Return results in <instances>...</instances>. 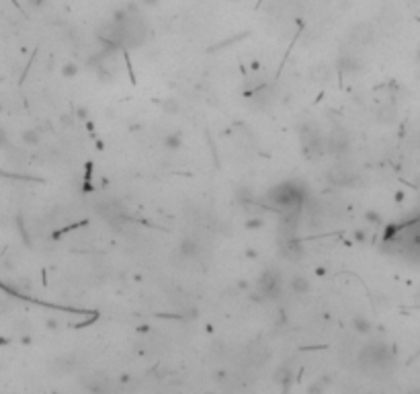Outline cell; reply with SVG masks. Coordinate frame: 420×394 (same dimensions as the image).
<instances>
[{"label":"cell","mask_w":420,"mask_h":394,"mask_svg":"<svg viewBox=\"0 0 420 394\" xmlns=\"http://www.w3.org/2000/svg\"><path fill=\"white\" fill-rule=\"evenodd\" d=\"M238 288H240V290H248V284H246V282H238Z\"/></svg>","instance_id":"cell-26"},{"label":"cell","mask_w":420,"mask_h":394,"mask_svg":"<svg viewBox=\"0 0 420 394\" xmlns=\"http://www.w3.org/2000/svg\"><path fill=\"white\" fill-rule=\"evenodd\" d=\"M0 109H3V107H0Z\"/></svg>","instance_id":"cell-29"},{"label":"cell","mask_w":420,"mask_h":394,"mask_svg":"<svg viewBox=\"0 0 420 394\" xmlns=\"http://www.w3.org/2000/svg\"><path fill=\"white\" fill-rule=\"evenodd\" d=\"M353 239H355L359 245H363V243H367V241H369V234H367V230H365V228H357V230L353 232Z\"/></svg>","instance_id":"cell-19"},{"label":"cell","mask_w":420,"mask_h":394,"mask_svg":"<svg viewBox=\"0 0 420 394\" xmlns=\"http://www.w3.org/2000/svg\"><path fill=\"white\" fill-rule=\"evenodd\" d=\"M355 37L361 39V42H365V44H369L371 39H373V29H371V25L361 23V25L355 29Z\"/></svg>","instance_id":"cell-13"},{"label":"cell","mask_w":420,"mask_h":394,"mask_svg":"<svg viewBox=\"0 0 420 394\" xmlns=\"http://www.w3.org/2000/svg\"><path fill=\"white\" fill-rule=\"evenodd\" d=\"M316 273H318V275H326V269H324V267H318Z\"/></svg>","instance_id":"cell-27"},{"label":"cell","mask_w":420,"mask_h":394,"mask_svg":"<svg viewBox=\"0 0 420 394\" xmlns=\"http://www.w3.org/2000/svg\"><path fill=\"white\" fill-rule=\"evenodd\" d=\"M353 329L357 333H361V335H367V333H371L373 325H371V321L367 317H363V314H357V317L353 319Z\"/></svg>","instance_id":"cell-10"},{"label":"cell","mask_w":420,"mask_h":394,"mask_svg":"<svg viewBox=\"0 0 420 394\" xmlns=\"http://www.w3.org/2000/svg\"><path fill=\"white\" fill-rule=\"evenodd\" d=\"M139 5L142 7H158L160 0H139Z\"/></svg>","instance_id":"cell-23"},{"label":"cell","mask_w":420,"mask_h":394,"mask_svg":"<svg viewBox=\"0 0 420 394\" xmlns=\"http://www.w3.org/2000/svg\"><path fill=\"white\" fill-rule=\"evenodd\" d=\"M60 74H62L64 78H68V81H72V78H76V76L80 74V66H78V62H66V64L62 66Z\"/></svg>","instance_id":"cell-12"},{"label":"cell","mask_w":420,"mask_h":394,"mask_svg":"<svg viewBox=\"0 0 420 394\" xmlns=\"http://www.w3.org/2000/svg\"><path fill=\"white\" fill-rule=\"evenodd\" d=\"M289 290H291L293 296H305L312 290V286H310V280L305 278V275H293V278L289 280Z\"/></svg>","instance_id":"cell-4"},{"label":"cell","mask_w":420,"mask_h":394,"mask_svg":"<svg viewBox=\"0 0 420 394\" xmlns=\"http://www.w3.org/2000/svg\"><path fill=\"white\" fill-rule=\"evenodd\" d=\"M11 148V144H9V134H7V130L0 126V150H9Z\"/></svg>","instance_id":"cell-20"},{"label":"cell","mask_w":420,"mask_h":394,"mask_svg":"<svg viewBox=\"0 0 420 394\" xmlns=\"http://www.w3.org/2000/svg\"><path fill=\"white\" fill-rule=\"evenodd\" d=\"M379 21L381 23H398V11L394 9V7H388V9H384L381 11V17H379Z\"/></svg>","instance_id":"cell-14"},{"label":"cell","mask_w":420,"mask_h":394,"mask_svg":"<svg viewBox=\"0 0 420 394\" xmlns=\"http://www.w3.org/2000/svg\"><path fill=\"white\" fill-rule=\"evenodd\" d=\"M244 228H246V230H250V232L262 230V228H264V220H262V218H258V216H252V218H248V220L244 222Z\"/></svg>","instance_id":"cell-16"},{"label":"cell","mask_w":420,"mask_h":394,"mask_svg":"<svg viewBox=\"0 0 420 394\" xmlns=\"http://www.w3.org/2000/svg\"><path fill=\"white\" fill-rule=\"evenodd\" d=\"M21 140H23V144H25V146L33 148V146H37V144L41 142V134L37 132V130H33V128H31V130H25V132L21 134Z\"/></svg>","instance_id":"cell-11"},{"label":"cell","mask_w":420,"mask_h":394,"mask_svg":"<svg viewBox=\"0 0 420 394\" xmlns=\"http://www.w3.org/2000/svg\"><path fill=\"white\" fill-rule=\"evenodd\" d=\"M162 146L168 150V152H176L182 148V134L180 132H170L162 138Z\"/></svg>","instance_id":"cell-7"},{"label":"cell","mask_w":420,"mask_h":394,"mask_svg":"<svg viewBox=\"0 0 420 394\" xmlns=\"http://www.w3.org/2000/svg\"><path fill=\"white\" fill-rule=\"evenodd\" d=\"M398 120V109H396V105H384V107H379V111H377V122L379 124H394Z\"/></svg>","instance_id":"cell-6"},{"label":"cell","mask_w":420,"mask_h":394,"mask_svg":"<svg viewBox=\"0 0 420 394\" xmlns=\"http://www.w3.org/2000/svg\"><path fill=\"white\" fill-rule=\"evenodd\" d=\"M76 117H78V120H88V107L80 105L78 109H76Z\"/></svg>","instance_id":"cell-22"},{"label":"cell","mask_w":420,"mask_h":394,"mask_svg":"<svg viewBox=\"0 0 420 394\" xmlns=\"http://www.w3.org/2000/svg\"><path fill=\"white\" fill-rule=\"evenodd\" d=\"M45 327H48V329H52V331H56V329H58V323H56V321H48V323H45Z\"/></svg>","instance_id":"cell-25"},{"label":"cell","mask_w":420,"mask_h":394,"mask_svg":"<svg viewBox=\"0 0 420 394\" xmlns=\"http://www.w3.org/2000/svg\"><path fill=\"white\" fill-rule=\"evenodd\" d=\"M338 68H340V72H345V74H355V72H359L363 68V62L357 56H353V54H342L340 60H338Z\"/></svg>","instance_id":"cell-3"},{"label":"cell","mask_w":420,"mask_h":394,"mask_svg":"<svg viewBox=\"0 0 420 394\" xmlns=\"http://www.w3.org/2000/svg\"><path fill=\"white\" fill-rule=\"evenodd\" d=\"M27 3H29L33 9H39V7H43V5H45V0H27Z\"/></svg>","instance_id":"cell-24"},{"label":"cell","mask_w":420,"mask_h":394,"mask_svg":"<svg viewBox=\"0 0 420 394\" xmlns=\"http://www.w3.org/2000/svg\"><path fill=\"white\" fill-rule=\"evenodd\" d=\"M326 386H324V380H318V382H312L308 386V394H324Z\"/></svg>","instance_id":"cell-18"},{"label":"cell","mask_w":420,"mask_h":394,"mask_svg":"<svg viewBox=\"0 0 420 394\" xmlns=\"http://www.w3.org/2000/svg\"><path fill=\"white\" fill-rule=\"evenodd\" d=\"M410 394H420V390H412V392H410Z\"/></svg>","instance_id":"cell-28"},{"label":"cell","mask_w":420,"mask_h":394,"mask_svg":"<svg viewBox=\"0 0 420 394\" xmlns=\"http://www.w3.org/2000/svg\"><path fill=\"white\" fill-rule=\"evenodd\" d=\"M244 257H246L248 261H256L260 255H258V251H256L254 247H246V249H244Z\"/></svg>","instance_id":"cell-21"},{"label":"cell","mask_w":420,"mask_h":394,"mask_svg":"<svg viewBox=\"0 0 420 394\" xmlns=\"http://www.w3.org/2000/svg\"><path fill=\"white\" fill-rule=\"evenodd\" d=\"M275 382L283 388V392H287V388L291 386V370L289 368H279L277 372H275Z\"/></svg>","instance_id":"cell-9"},{"label":"cell","mask_w":420,"mask_h":394,"mask_svg":"<svg viewBox=\"0 0 420 394\" xmlns=\"http://www.w3.org/2000/svg\"><path fill=\"white\" fill-rule=\"evenodd\" d=\"M197 243L195 241H191V239H184V241H180V245H178V255L180 257H184V259H193L195 255H197Z\"/></svg>","instance_id":"cell-8"},{"label":"cell","mask_w":420,"mask_h":394,"mask_svg":"<svg viewBox=\"0 0 420 394\" xmlns=\"http://www.w3.org/2000/svg\"><path fill=\"white\" fill-rule=\"evenodd\" d=\"M256 294L260 300H275L281 296V275L273 269H266L258 282H256Z\"/></svg>","instance_id":"cell-1"},{"label":"cell","mask_w":420,"mask_h":394,"mask_svg":"<svg viewBox=\"0 0 420 394\" xmlns=\"http://www.w3.org/2000/svg\"><path fill=\"white\" fill-rule=\"evenodd\" d=\"M365 220H367L369 224H373V226H381V224H384V218H381V214L375 212V210L365 212Z\"/></svg>","instance_id":"cell-17"},{"label":"cell","mask_w":420,"mask_h":394,"mask_svg":"<svg viewBox=\"0 0 420 394\" xmlns=\"http://www.w3.org/2000/svg\"><path fill=\"white\" fill-rule=\"evenodd\" d=\"M328 148H330V152H334V154H345V152L349 150V138H347L345 134L336 132V134L330 138Z\"/></svg>","instance_id":"cell-5"},{"label":"cell","mask_w":420,"mask_h":394,"mask_svg":"<svg viewBox=\"0 0 420 394\" xmlns=\"http://www.w3.org/2000/svg\"><path fill=\"white\" fill-rule=\"evenodd\" d=\"M361 364L365 368H381V366H386L392 362V353L386 345H381V343H371L367 345L363 351H361Z\"/></svg>","instance_id":"cell-2"},{"label":"cell","mask_w":420,"mask_h":394,"mask_svg":"<svg viewBox=\"0 0 420 394\" xmlns=\"http://www.w3.org/2000/svg\"><path fill=\"white\" fill-rule=\"evenodd\" d=\"M160 107H162V111H164L166 115H176V113H178V109H180V105H178V101H176V99H164Z\"/></svg>","instance_id":"cell-15"}]
</instances>
